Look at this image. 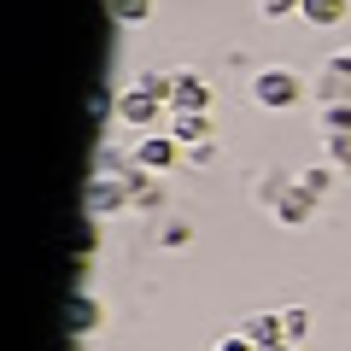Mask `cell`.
I'll return each instance as SVG.
<instances>
[{
	"label": "cell",
	"mask_w": 351,
	"mask_h": 351,
	"mask_svg": "<svg viewBox=\"0 0 351 351\" xmlns=\"http://www.w3.org/2000/svg\"><path fill=\"white\" fill-rule=\"evenodd\" d=\"M252 100H258L263 112H293V106L304 100V82L293 71H258L252 76Z\"/></svg>",
	"instance_id": "cell-1"
},
{
	"label": "cell",
	"mask_w": 351,
	"mask_h": 351,
	"mask_svg": "<svg viewBox=\"0 0 351 351\" xmlns=\"http://www.w3.org/2000/svg\"><path fill=\"white\" fill-rule=\"evenodd\" d=\"M123 205H135V193H129L123 176H94V182H88V217H112V211H123Z\"/></svg>",
	"instance_id": "cell-2"
},
{
	"label": "cell",
	"mask_w": 351,
	"mask_h": 351,
	"mask_svg": "<svg viewBox=\"0 0 351 351\" xmlns=\"http://www.w3.org/2000/svg\"><path fill=\"white\" fill-rule=\"evenodd\" d=\"M129 158H135L141 170L164 176V170H176V158H182V147H176V135H141V147L129 152Z\"/></svg>",
	"instance_id": "cell-3"
},
{
	"label": "cell",
	"mask_w": 351,
	"mask_h": 351,
	"mask_svg": "<svg viewBox=\"0 0 351 351\" xmlns=\"http://www.w3.org/2000/svg\"><path fill=\"white\" fill-rule=\"evenodd\" d=\"M164 112V100H158V94H147V88H123V94H117V117H123V123L129 129H147L152 123V117H158Z\"/></svg>",
	"instance_id": "cell-4"
},
{
	"label": "cell",
	"mask_w": 351,
	"mask_h": 351,
	"mask_svg": "<svg viewBox=\"0 0 351 351\" xmlns=\"http://www.w3.org/2000/svg\"><path fill=\"white\" fill-rule=\"evenodd\" d=\"M276 217H281V223H293V228L311 223V217H316V193L304 188V182H287V188L276 193Z\"/></svg>",
	"instance_id": "cell-5"
},
{
	"label": "cell",
	"mask_w": 351,
	"mask_h": 351,
	"mask_svg": "<svg viewBox=\"0 0 351 351\" xmlns=\"http://www.w3.org/2000/svg\"><path fill=\"white\" fill-rule=\"evenodd\" d=\"M170 112H211V82L205 76H176V88H170Z\"/></svg>",
	"instance_id": "cell-6"
},
{
	"label": "cell",
	"mask_w": 351,
	"mask_h": 351,
	"mask_svg": "<svg viewBox=\"0 0 351 351\" xmlns=\"http://www.w3.org/2000/svg\"><path fill=\"white\" fill-rule=\"evenodd\" d=\"M170 135H176V147H182V152L205 147V141H211V117H205V112H170Z\"/></svg>",
	"instance_id": "cell-7"
},
{
	"label": "cell",
	"mask_w": 351,
	"mask_h": 351,
	"mask_svg": "<svg viewBox=\"0 0 351 351\" xmlns=\"http://www.w3.org/2000/svg\"><path fill=\"white\" fill-rule=\"evenodd\" d=\"M240 334H246L252 339V346H281V339H287V334H281V311H258V316H246V322H240Z\"/></svg>",
	"instance_id": "cell-8"
},
{
	"label": "cell",
	"mask_w": 351,
	"mask_h": 351,
	"mask_svg": "<svg viewBox=\"0 0 351 351\" xmlns=\"http://www.w3.org/2000/svg\"><path fill=\"white\" fill-rule=\"evenodd\" d=\"M346 12H351V0H304V6H299V18L316 24V29H334Z\"/></svg>",
	"instance_id": "cell-9"
},
{
	"label": "cell",
	"mask_w": 351,
	"mask_h": 351,
	"mask_svg": "<svg viewBox=\"0 0 351 351\" xmlns=\"http://www.w3.org/2000/svg\"><path fill=\"white\" fill-rule=\"evenodd\" d=\"M106 12H112V24H147L152 0H106Z\"/></svg>",
	"instance_id": "cell-10"
},
{
	"label": "cell",
	"mask_w": 351,
	"mask_h": 351,
	"mask_svg": "<svg viewBox=\"0 0 351 351\" xmlns=\"http://www.w3.org/2000/svg\"><path fill=\"white\" fill-rule=\"evenodd\" d=\"M71 328H76V334H88V328H100V304L88 299V293H76V299H71Z\"/></svg>",
	"instance_id": "cell-11"
},
{
	"label": "cell",
	"mask_w": 351,
	"mask_h": 351,
	"mask_svg": "<svg viewBox=\"0 0 351 351\" xmlns=\"http://www.w3.org/2000/svg\"><path fill=\"white\" fill-rule=\"evenodd\" d=\"M322 135H351V100L322 106Z\"/></svg>",
	"instance_id": "cell-12"
},
{
	"label": "cell",
	"mask_w": 351,
	"mask_h": 351,
	"mask_svg": "<svg viewBox=\"0 0 351 351\" xmlns=\"http://www.w3.org/2000/svg\"><path fill=\"white\" fill-rule=\"evenodd\" d=\"M299 182L316 193V199H328V193H334V164H311V170H304Z\"/></svg>",
	"instance_id": "cell-13"
},
{
	"label": "cell",
	"mask_w": 351,
	"mask_h": 351,
	"mask_svg": "<svg viewBox=\"0 0 351 351\" xmlns=\"http://www.w3.org/2000/svg\"><path fill=\"white\" fill-rule=\"evenodd\" d=\"M281 334H287V346H299V339L311 334V311H299V304H293V311H281Z\"/></svg>",
	"instance_id": "cell-14"
},
{
	"label": "cell",
	"mask_w": 351,
	"mask_h": 351,
	"mask_svg": "<svg viewBox=\"0 0 351 351\" xmlns=\"http://www.w3.org/2000/svg\"><path fill=\"white\" fill-rule=\"evenodd\" d=\"M328 164L351 170V135H328Z\"/></svg>",
	"instance_id": "cell-15"
},
{
	"label": "cell",
	"mask_w": 351,
	"mask_h": 351,
	"mask_svg": "<svg viewBox=\"0 0 351 351\" xmlns=\"http://www.w3.org/2000/svg\"><path fill=\"white\" fill-rule=\"evenodd\" d=\"M299 6H304V0H258V12H263V18H293Z\"/></svg>",
	"instance_id": "cell-16"
},
{
	"label": "cell",
	"mask_w": 351,
	"mask_h": 351,
	"mask_svg": "<svg viewBox=\"0 0 351 351\" xmlns=\"http://www.w3.org/2000/svg\"><path fill=\"white\" fill-rule=\"evenodd\" d=\"M88 112H94V117H112V112H117V94H112V88H94V100H88Z\"/></svg>",
	"instance_id": "cell-17"
},
{
	"label": "cell",
	"mask_w": 351,
	"mask_h": 351,
	"mask_svg": "<svg viewBox=\"0 0 351 351\" xmlns=\"http://www.w3.org/2000/svg\"><path fill=\"white\" fill-rule=\"evenodd\" d=\"M211 351H258V346H252V339H246V334H240V328H234V334H223V339H217Z\"/></svg>",
	"instance_id": "cell-18"
},
{
	"label": "cell",
	"mask_w": 351,
	"mask_h": 351,
	"mask_svg": "<svg viewBox=\"0 0 351 351\" xmlns=\"http://www.w3.org/2000/svg\"><path fill=\"white\" fill-rule=\"evenodd\" d=\"M182 240H193L188 223H170V228H164V246H182Z\"/></svg>",
	"instance_id": "cell-19"
},
{
	"label": "cell",
	"mask_w": 351,
	"mask_h": 351,
	"mask_svg": "<svg viewBox=\"0 0 351 351\" xmlns=\"http://www.w3.org/2000/svg\"><path fill=\"white\" fill-rule=\"evenodd\" d=\"M217 158V141H205V147H188V164H211Z\"/></svg>",
	"instance_id": "cell-20"
},
{
	"label": "cell",
	"mask_w": 351,
	"mask_h": 351,
	"mask_svg": "<svg viewBox=\"0 0 351 351\" xmlns=\"http://www.w3.org/2000/svg\"><path fill=\"white\" fill-rule=\"evenodd\" d=\"M263 351H299V346H287V339H281V346H263Z\"/></svg>",
	"instance_id": "cell-21"
}]
</instances>
